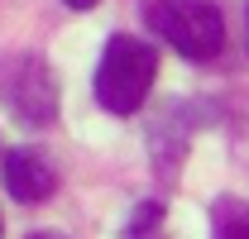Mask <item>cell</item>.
Instances as JSON below:
<instances>
[{"label":"cell","mask_w":249,"mask_h":239,"mask_svg":"<svg viewBox=\"0 0 249 239\" xmlns=\"http://www.w3.org/2000/svg\"><path fill=\"white\" fill-rule=\"evenodd\" d=\"M158 77V48L134 38V34H115L101 53V67H96V101L101 110L110 115H134L149 91H154Z\"/></svg>","instance_id":"obj_1"},{"label":"cell","mask_w":249,"mask_h":239,"mask_svg":"<svg viewBox=\"0 0 249 239\" xmlns=\"http://www.w3.org/2000/svg\"><path fill=\"white\" fill-rule=\"evenodd\" d=\"M144 24L187 62H211L225 48V19L211 0H144Z\"/></svg>","instance_id":"obj_2"},{"label":"cell","mask_w":249,"mask_h":239,"mask_svg":"<svg viewBox=\"0 0 249 239\" xmlns=\"http://www.w3.org/2000/svg\"><path fill=\"white\" fill-rule=\"evenodd\" d=\"M0 96L34 129L58 120V77L38 53H5L0 58Z\"/></svg>","instance_id":"obj_3"},{"label":"cell","mask_w":249,"mask_h":239,"mask_svg":"<svg viewBox=\"0 0 249 239\" xmlns=\"http://www.w3.org/2000/svg\"><path fill=\"white\" fill-rule=\"evenodd\" d=\"M0 182H5V191H10L15 201L34 206V201H48V196H53L58 172H53V163H48L38 149H10V153H5V172H0Z\"/></svg>","instance_id":"obj_4"},{"label":"cell","mask_w":249,"mask_h":239,"mask_svg":"<svg viewBox=\"0 0 249 239\" xmlns=\"http://www.w3.org/2000/svg\"><path fill=\"white\" fill-rule=\"evenodd\" d=\"M211 239H249V201L220 196L211 206Z\"/></svg>","instance_id":"obj_5"},{"label":"cell","mask_w":249,"mask_h":239,"mask_svg":"<svg viewBox=\"0 0 249 239\" xmlns=\"http://www.w3.org/2000/svg\"><path fill=\"white\" fill-rule=\"evenodd\" d=\"M24 239H67V235H58V230H34V235H24Z\"/></svg>","instance_id":"obj_6"},{"label":"cell","mask_w":249,"mask_h":239,"mask_svg":"<svg viewBox=\"0 0 249 239\" xmlns=\"http://www.w3.org/2000/svg\"><path fill=\"white\" fill-rule=\"evenodd\" d=\"M62 5H72V10H91L96 0H62Z\"/></svg>","instance_id":"obj_7"}]
</instances>
